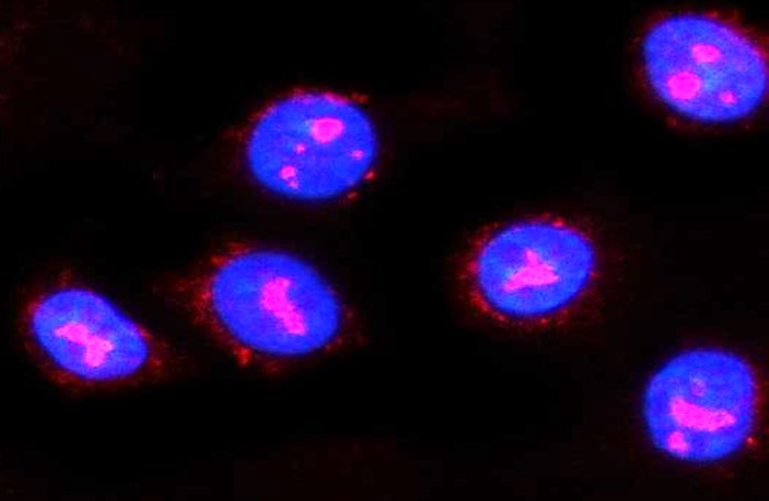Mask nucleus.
<instances>
[{"label": "nucleus", "mask_w": 769, "mask_h": 501, "mask_svg": "<svg viewBox=\"0 0 769 501\" xmlns=\"http://www.w3.org/2000/svg\"><path fill=\"white\" fill-rule=\"evenodd\" d=\"M193 301L209 327L239 352L293 359L332 345L344 324L342 301L307 260L274 249H245L216 260Z\"/></svg>", "instance_id": "1"}, {"label": "nucleus", "mask_w": 769, "mask_h": 501, "mask_svg": "<svg viewBox=\"0 0 769 501\" xmlns=\"http://www.w3.org/2000/svg\"><path fill=\"white\" fill-rule=\"evenodd\" d=\"M380 153L370 113L349 97L299 91L271 104L253 122L244 157L253 179L290 200L344 196L373 171Z\"/></svg>", "instance_id": "2"}, {"label": "nucleus", "mask_w": 769, "mask_h": 501, "mask_svg": "<svg viewBox=\"0 0 769 501\" xmlns=\"http://www.w3.org/2000/svg\"><path fill=\"white\" fill-rule=\"evenodd\" d=\"M759 389L751 364L730 350H683L657 368L645 384L641 417L651 445L692 465L724 461L752 437Z\"/></svg>", "instance_id": "3"}, {"label": "nucleus", "mask_w": 769, "mask_h": 501, "mask_svg": "<svg viewBox=\"0 0 769 501\" xmlns=\"http://www.w3.org/2000/svg\"><path fill=\"white\" fill-rule=\"evenodd\" d=\"M652 94L671 111L703 123H730L763 104L769 70L761 46L717 17L681 12L655 22L641 41Z\"/></svg>", "instance_id": "4"}, {"label": "nucleus", "mask_w": 769, "mask_h": 501, "mask_svg": "<svg viewBox=\"0 0 769 501\" xmlns=\"http://www.w3.org/2000/svg\"><path fill=\"white\" fill-rule=\"evenodd\" d=\"M597 252L581 229L551 219L507 224L485 237L468 266L472 296L509 322L552 317L573 305L593 282Z\"/></svg>", "instance_id": "5"}, {"label": "nucleus", "mask_w": 769, "mask_h": 501, "mask_svg": "<svg viewBox=\"0 0 769 501\" xmlns=\"http://www.w3.org/2000/svg\"><path fill=\"white\" fill-rule=\"evenodd\" d=\"M33 348L62 379L85 385L138 379L161 358L151 334L101 293L80 285L45 291L29 305Z\"/></svg>", "instance_id": "6"}]
</instances>
